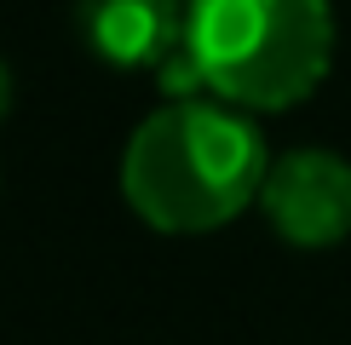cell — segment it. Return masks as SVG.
Masks as SVG:
<instances>
[{
  "label": "cell",
  "instance_id": "2",
  "mask_svg": "<svg viewBox=\"0 0 351 345\" xmlns=\"http://www.w3.org/2000/svg\"><path fill=\"white\" fill-rule=\"evenodd\" d=\"M184 58L208 98L247 115L294 110L334 69L328 0H190Z\"/></svg>",
  "mask_w": 351,
  "mask_h": 345
},
{
  "label": "cell",
  "instance_id": "1",
  "mask_svg": "<svg viewBox=\"0 0 351 345\" xmlns=\"http://www.w3.org/2000/svg\"><path fill=\"white\" fill-rule=\"evenodd\" d=\"M271 144L225 98H167L121 144V201L162 236H208L259 201Z\"/></svg>",
  "mask_w": 351,
  "mask_h": 345
},
{
  "label": "cell",
  "instance_id": "4",
  "mask_svg": "<svg viewBox=\"0 0 351 345\" xmlns=\"http://www.w3.org/2000/svg\"><path fill=\"white\" fill-rule=\"evenodd\" d=\"M190 0H75L81 47L110 69H144L162 75L184 52Z\"/></svg>",
  "mask_w": 351,
  "mask_h": 345
},
{
  "label": "cell",
  "instance_id": "5",
  "mask_svg": "<svg viewBox=\"0 0 351 345\" xmlns=\"http://www.w3.org/2000/svg\"><path fill=\"white\" fill-rule=\"evenodd\" d=\"M12 104H18V75H12V64H6V58H0V127H6Z\"/></svg>",
  "mask_w": 351,
  "mask_h": 345
},
{
  "label": "cell",
  "instance_id": "3",
  "mask_svg": "<svg viewBox=\"0 0 351 345\" xmlns=\"http://www.w3.org/2000/svg\"><path fill=\"white\" fill-rule=\"evenodd\" d=\"M259 213L288 248H334L351 236V155L328 144L276 150L259 184Z\"/></svg>",
  "mask_w": 351,
  "mask_h": 345
}]
</instances>
